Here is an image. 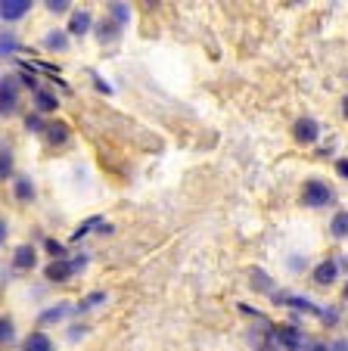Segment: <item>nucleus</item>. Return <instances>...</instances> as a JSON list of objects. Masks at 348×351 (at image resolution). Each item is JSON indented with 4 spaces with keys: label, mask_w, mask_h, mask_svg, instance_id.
<instances>
[{
    "label": "nucleus",
    "mask_w": 348,
    "mask_h": 351,
    "mask_svg": "<svg viewBox=\"0 0 348 351\" xmlns=\"http://www.w3.org/2000/svg\"><path fill=\"white\" fill-rule=\"evenodd\" d=\"M87 32H91V13H87V10L72 13V19H69V34L81 38V34H87Z\"/></svg>",
    "instance_id": "9"
},
{
    "label": "nucleus",
    "mask_w": 348,
    "mask_h": 351,
    "mask_svg": "<svg viewBox=\"0 0 348 351\" xmlns=\"http://www.w3.org/2000/svg\"><path fill=\"white\" fill-rule=\"evenodd\" d=\"M16 109V78L0 81V112L10 115Z\"/></svg>",
    "instance_id": "7"
},
{
    "label": "nucleus",
    "mask_w": 348,
    "mask_h": 351,
    "mask_svg": "<svg viewBox=\"0 0 348 351\" xmlns=\"http://www.w3.org/2000/svg\"><path fill=\"white\" fill-rule=\"evenodd\" d=\"M329 230H333V237H336V239L348 237V212H339V215H336L333 224H329Z\"/></svg>",
    "instance_id": "16"
},
{
    "label": "nucleus",
    "mask_w": 348,
    "mask_h": 351,
    "mask_svg": "<svg viewBox=\"0 0 348 351\" xmlns=\"http://www.w3.org/2000/svg\"><path fill=\"white\" fill-rule=\"evenodd\" d=\"M0 50H3V56H10L16 50V38L13 34H3V44H0Z\"/></svg>",
    "instance_id": "24"
},
{
    "label": "nucleus",
    "mask_w": 348,
    "mask_h": 351,
    "mask_svg": "<svg viewBox=\"0 0 348 351\" xmlns=\"http://www.w3.org/2000/svg\"><path fill=\"white\" fill-rule=\"evenodd\" d=\"M22 351H53V342L44 332H32V336L22 342Z\"/></svg>",
    "instance_id": "12"
},
{
    "label": "nucleus",
    "mask_w": 348,
    "mask_h": 351,
    "mask_svg": "<svg viewBox=\"0 0 348 351\" xmlns=\"http://www.w3.org/2000/svg\"><path fill=\"white\" fill-rule=\"evenodd\" d=\"M25 125L32 128V131H44V128H47V125H40V119H38V115H28V121H25Z\"/></svg>",
    "instance_id": "26"
},
{
    "label": "nucleus",
    "mask_w": 348,
    "mask_h": 351,
    "mask_svg": "<svg viewBox=\"0 0 348 351\" xmlns=\"http://www.w3.org/2000/svg\"><path fill=\"white\" fill-rule=\"evenodd\" d=\"M97 227H103V230H106L103 218H87V221H84V224H81V227H78V230H75V233H72V239H81V237H87V233H91V230H97Z\"/></svg>",
    "instance_id": "18"
},
{
    "label": "nucleus",
    "mask_w": 348,
    "mask_h": 351,
    "mask_svg": "<svg viewBox=\"0 0 348 351\" xmlns=\"http://www.w3.org/2000/svg\"><path fill=\"white\" fill-rule=\"evenodd\" d=\"M56 106H60V99L53 97L50 90H38V93H34V109H38V112H53Z\"/></svg>",
    "instance_id": "15"
},
{
    "label": "nucleus",
    "mask_w": 348,
    "mask_h": 351,
    "mask_svg": "<svg viewBox=\"0 0 348 351\" xmlns=\"http://www.w3.org/2000/svg\"><path fill=\"white\" fill-rule=\"evenodd\" d=\"M44 47H47V50H60V53H62V50H69V34L53 28V32H47Z\"/></svg>",
    "instance_id": "14"
},
{
    "label": "nucleus",
    "mask_w": 348,
    "mask_h": 351,
    "mask_svg": "<svg viewBox=\"0 0 348 351\" xmlns=\"http://www.w3.org/2000/svg\"><path fill=\"white\" fill-rule=\"evenodd\" d=\"M10 174H13V156H10V149L3 146V153H0V178L7 180Z\"/></svg>",
    "instance_id": "20"
},
{
    "label": "nucleus",
    "mask_w": 348,
    "mask_h": 351,
    "mask_svg": "<svg viewBox=\"0 0 348 351\" xmlns=\"http://www.w3.org/2000/svg\"><path fill=\"white\" fill-rule=\"evenodd\" d=\"M274 336H277V342H280L286 351H305V348H308V342H305V332L299 330V326H280Z\"/></svg>",
    "instance_id": "3"
},
{
    "label": "nucleus",
    "mask_w": 348,
    "mask_h": 351,
    "mask_svg": "<svg viewBox=\"0 0 348 351\" xmlns=\"http://www.w3.org/2000/svg\"><path fill=\"white\" fill-rule=\"evenodd\" d=\"M342 112H345V119H348V97L342 99Z\"/></svg>",
    "instance_id": "29"
},
{
    "label": "nucleus",
    "mask_w": 348,
    "mask_h": 351,
    "mask_svg": "<svg viewBox=\"0 0 348 351\" xmlns=\"http://www.w3.org/2000/svg\"><path fill=\"white\" fill-rule=\"evenodd\" d=\"M13 339H16L13 320H10V317H3V320H0V342H3V345H13Z\"/></svg>",
    "instance_id": "19"
},
{
    "label": "nucleus",
    "mask_w": 348,
    "mask_h": 351,
    "mask_svg": "<svg viewBox=\"0 0 348 351\" xmlns=\"http://www.w3.org/2000/svg\"><path fill=\"white\" fill-rule=\"evenodd\" d=\"M100 302H106V292H91V295L81 298L78 305H75V311H91V308H97Z\"/></svg>",
    "instance_id": "17"
},
{
    "label": "nucleus",
    "mask_w": 348,
    "mask_h": 351,
    "mask_svg": "<svg viewBox=\"0 0 348 351\" xmlns=\"http://www.w3.org/2000/svg\"><path fill=\"white\" fill-rule=\"evenodd\" d=\"M32 3L34 0H0V16H3V22H19L32 10Z\"/></svg>",
    "instance_id": "5"
},
{
    "label": "nucleus",
    "mask_w": 348,
    "mask_h": 351,
    "mask_svg": "<svg viewBox=\"0 0 348 351\" xmlns=\"http://www.w3.org/2000/svg\"><path fill=\"white\" fill-rule=\"evenodd\" d=\"M16 196H19V199H32V196H34V186H32V180H25V178H19V180H16Z\"/></svg>",
    "instance_id": "21"
},
{
    "label": "nucleus",
    "mask_w": 348,
    "mask_h": 351,
    "mask_svg": "<svg viewBox=\"0 0 348 351\" xmlns=\"http://www.w3.org/2000/svg\"><path fill=\"white\" fill-rule=\"evenodd\" d=\"M84 265H87L84 255H78V258H56V261H50V265H47L44 277L50 280V283H66V280L75 277V274H78Z\"/></svg>",
    "instance_id": "1"
},
{
    "label": "nucleus",
    "mask_w": 348,
    "mask_h": 351,
    "mask_svg": "<svg viewBox=\"0 0 348 351\" xmlns=\"http://www.w3.org/2000/svg\"><path fill=\"white\" fill-rule=\"evenodd\" d=\"M333 199H336L333 190H329L323 180H308V184H305V190H302V202L308 208H323V206H329Z\"/></svg>",
    "instance_id": "2"
},
{
    "label": "nucleus",
    "mask_w": 348,
    "mask_h": 351,
    "mask_svg": "<svg viewBox=\"0 0 348 351\" xmlns=\"http://www.w3.org/2000/svg\"><path fill=\"white\" fill-rule=\"evenodd\" d=\"M47 252L53 255V261H56V258H66V245L56 243V239H47Z\"/></svg>",
    "instance_id": "22"
},
{
    "label": "nucleus",
    "mask_w": 348,
    "mask_h": 351,
    "mask_svg": "<svg viewBox=\"0 0 348 351\" xmlns=\"http://www.w3.org/2000/svg\"><path fill=\"white\" fill-rule=\"evenodd\" d=\"M44 3L50 13H66V10L72 7V0H44Z\"/></svg>",
    "instance_id": "23"
},
{
    "label": "nucleus",
    "mask_w": 348,
    "mask_h": 351,
    "mask_svg": "<svg viewBox=\"0 0 348 351\" xmlns=\"http://www.w3.org/2000/svg\"><path fill=\"white\" fill-rule=\"evenodd\" d=\"M292 137H296L299 143L311 146V143H317V137H321V125H317L314 119H299L296 125H292Z\"/></svg>",
    "instance_id": "4"
},
{
    "label": "nucleus",
    "mask_w": 348,
    "mask_h": 351,
    "mask_svg": "<svg viewBox=\"0 0 348 351\" xmlns=\"http://www.w3.org/2000/svg\"><path fill=\"white\" fill-rule=\"evenodd\" d=\"M34 261H38V252H34V245H19L13 255V267L16 271H32Z\"/></svg>",
    "instance_id": "8"
},
{
    "label": "nucleus",
    "mask_w": 348,
    "mask_h": 351,
    "mask_svg": "<svg viewBox=\"0 0 348 351\" xmlns=\"http://www.w3.org/2000/svg\"><path fill=\"white\" fill-rule=\"evenodd\" d=\"M106 38H115V25H112V22H103V25H100V40H106Z\"/></svg>",
    "instance_id": "25"
},
{
    "label": "nucleus",
    "mask_w": 348,
    "mask_h": 351,
    "mask_svg": "<svg viewBox=\"0 0 348 351\" xmlns=\"http://www.w3.org/2000/svg\"><path fill=\"white\" fill-rule=\"evenodd\" d=\"M44 137L50 140L53 146H56V143H66V137H69V128L62 125V121H50V125L44 128Z\"/></svg>",
    "instance_id": "13"
},
{
    "label": "nucleus",
    "mask_w": 348,
    "mask_h": 351,
    "mask_svg": "<svg viewBox=\"0 0 348 351\" xmlns=\"http://www.w3.org/2000/svg\"><path fill=\"white\" fill-rule=\"evenodd\" d=\"M75 308L72 305H66V302H60L56 308H47V311H40V317H38V324H56V320H62L66 314H72Z\"/></svg>",
    "instance_id": "11"
},
{
    "label": "nucleus",
    "mask_w": 348,
    "mask_h": 351,
    "mask_svg": "<svg viewBox=\"0 0 348 351\" xmlns=\"http://www.w3.org/2000/svg\"><path fill=\"white\" fill-rule=\"evenodd\" d=\"M329 351H348V339H336V342L329 345Z\"/></svg>",
    "instance_id": "27"
},
{
    "label": "nucleus",
    "mask_w": 348,
    "mask_h": 351,
    "mask_svg": "<svg viewBox=\"0 0 348 351\" xmlns=\"http://www.w3.org/2000/svg\"><path fill=\"white\" fill-rule=\"evenodd\" d=\"M274 302H277V305L296 308V311H308V314H321V317H327V311H321V308H317L314 302H308V298H299V295H286V292H277Z\"/></svg>",
    "instance_id": "6"
},
{
    "label": "nucleus",
    "mask_w": 348,
    "mask_h": 351,
    "mask_svg": "<svg viewBox=\"0 0 348 351\" xmlns=\"http://www.w3.org/2000/svg\"><path fill=\"white\" fill-rule=\"evenodd\" d=\"M342 295H345V302H348V283H345V289H342Z\"/></svg>",
    "instance_id": "30"
},
{
    "label": "nucleus",
    "mask_w": 348,
    "mask_h": 351,
    "mask_svg": "<svg viewBox=\"0 0 348 351\" xmlns=\"http://www.w3.org/2000/svg\"><path fill=\"white\" fill-rule=\"evenodd\" d=\"M336 274H339V267H336V261H321V265L314 267V283L321 286H329L336 280Z\"/></svg>",
    "instance_id": "10"
},
{
    "label": "nucleus",
    "mask_w": 348,
    "mask_h": 351,
    "mask_svg": "<svg viewBox=\"0 0 348 351\" xmlns=\"http://www.w3.org/2000/svg\"><path fill=\"white\" fill-rule=\"evenodd\" d=\"M336 171H339L342 178L348 180V159H339V162H336Z\"/></svg>",
    "instance_id": "28"
}]
</instances>
